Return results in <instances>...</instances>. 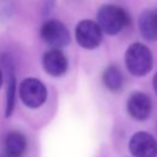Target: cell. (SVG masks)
<instances>
[{
	"label": "cell",
	"instance_id": "obj_1",
	"mask_svg": "<svg viewBox=\"0 0 157 157\" xmlns=\"http://www.w3.org/2000/svg\"><path fill=\"white\" fill-rule=\"evenodd\" d=\"M97 20L101 31L108 34L119 33L129 23L128 13L117 5H103L97 12Z\"/></svg>",
	"mask_w": 157,
	"mask_h": 157
},
{
	"label": "cell",
	"instance_id": "obj_2",
	"mask_svg": "<svg viewBox=\"0 0 157 157\" xmlns=\"http://www.w3.org/2000/svg\"><path fill=\"white\" fill-rule=\"evenodd\" d=\"M125 64L132 75L144 76L152 67V54L144 44L134 43L125 53Z\"/></svg>",
	"mask_w": 157,
	"mask_h": 157
},
{
	"label": "cell",
	"instance_id": "obj_3",
	"mask_svg": "<svg viewBox=\"0 0 157 157\" xmlns=\"http://www.w3.org/2000/svg\"><path fill=\"white\" fill-rule=\"evenodd\" d=\"M20 97L27 107L38 108L47 99V88L39 80L28 77L20 85Z\"/></svg>",
	"mask_w": 157,
	"mask_h": 157
},
{
	"label": "cell",
	"instance_id": "obj_4",
	"mask_svg": "<svg viewBox=\"0 0 157 157\" xmlns=\"http://www.w3.org/2000/svg\"><path fill=\"white\" fill-rule=\"evenodd\" d=\"M40 36L47 44L53 47V49L63 48L70 42L67 28L56 20H49L44 22L40 28Z\"/></svg>",
	"mask_w": 157,
	"mask_h": 157
},
{
	"label": "cell",
	"instance_id": "obj_5",
	"mask_svg": "<svg viewBox=\"0 0 157 157\" xmlns=\"http://www.w3.org/2000/svg\"><path fill=\"white\" fill-rule=\"evenodd\" d=\"M75 37L77 43L87 49L98 47L102 40V31L99 26L91 20L81 21L75 29Z\"/></svg>",
	"mask_w": 157,
	"mask_h": 157
},
{
	"label": "cell",
	"instance_id": "obj_6",
	"mask_svg": "<svg viewBox=\"0 0 157 157\" xmlns=\"http://www.w3.org/2000/svg\"><path fill=\"white\" fill-rule=\"evenodd\" d=\"M134 157H157V142L152 135L145 131L135 132L129 142Z\"/></svg>",
	"mask_w": 157,
	"mask_h": 157
},
{
	"label": "cell",
	"instance_id": "obj_7",
	"mask_svg": "<svg viewBox=\"0 0 157 157\" xmlns=\"http://www.w3.org/2000/svg\"><path fill=\"white\" fill-rule=\"evenodd\" d=\"M129 114L136 120H145L148 118L152 104L148 96L142 92H135L130 96L128 104H126Z\"/></svg>",
	"mask_w": 157,
	"mask_h": 157
},
{
	"label": "cell",
	"instance_id": "obj_8",
	"mask_svg": "<svg viewBox=\"0 0 157 157\" xmlns=\"http://www.w3.org/2000/svg\"><path fill=\"white\" fill-rule=\"evenodd\" d=\"M43 67L52 76H61L67 70V60L59 49H50L43 55Z\"/></svg>",
	"mask_w": 157,
	"mask_h": 157
},
{
	"label": "cell",
	"instance_id": "obj_9",
	"mask_svg": "<svg viewBox=\"0 0 157 157\" xmlns=\"http://www.w3.org/2000/svg\"><path fill=\"white\" fill-rule=\"evenodd\" d=\"M139 27L141 34L146 39H157V9L146 10L145 12H142L139 20Z\"/></svg>",
	"mask_w": 157,
	"mask_h": 157
},
{
	"label": "cell",
	"instance_id": "obj_10",
	"mask_svg": "<svg viewBox=\"0 0 157 157\" xmlns=\"http://www.w3.org/2000/svg\"><path fill=\"white\" fill-rule=\"evenodd\" d=\"M26 147H27L26 137L18 131H12L5 139L4 153L13 157H21L26 151Z\"/></svg>",
	"mask_w": 157,
	"mask_h": 157
},
{
	"label": "cell",
	"instance_id": "obj_11",
	"mask_svg": "<svg viewBox=\"0 0 157 157\" xmlns=\"http://www.w3.org/2000/svg\"><path fill=\"white\" fill-rule=\"evenodd\" d=\"M103 82L108 90H110L113 92L120 91L124 85V77H123V74L119 70V67L114 66V65L108 66L103 72Z\"/></svg>",
	"mask_w": 157,
	"mask_h": 157
},
{
	"label": "cell",
	"instance_id": "obj_12",
	"mask_svg": "<svg viewBox=\"0 0 157 157\" xmlns=\"http://www.w3.org/2000/svg\"><path fill=\"white\" fill-rule=\"evenodd\" d=\"M15 91H16V81L15 76L10 74L9 77V88H7V99H6V117L11 115L15 107Z\"/></svg>",
	"mask_w": 157,
	"mask_h": 157
},
{
	"label": "cell",
	"instance_id": "obj_13",
	"mask_svg": "<svg viewBox=\"0 0 157 157\" xmlns=\"http://www.w3.org/2000/svg\"><path fill=\"white\" fill-rule=\"evenodd\" d=\"M153 88H155V91H156V93H157V72H156L155 76H153Z\"/></svg>",
	"mask_w": 157,
	"mask_h": 157
},
{
	"label": "cell",
	"instance_id": "obj_14",
	"mask_svg": "<svg viewBox=\"0 0 157 157\" xmlns=\"http://www.w3.org/2000/svg\"><path fill=\"white\" fill-rule=\"evenodd\" d=\"M2 85V74H1V70H0V87Z\"/></svg>",
	"mask_w": 157,
	"mask_h": 157
},
{
	"label": "cell",
	"instance_id": "obj_15",
	"mask_svg": "<svg viewBox=\"0 0 157 157\" xmlns=\"http://www.w3.org/2000/svg\"><path fill=\"white\" fill-rule=\"evenodd\" d=\"M1 157H13V156H9V155H6V153H2Z\"/></svg>",
	"mask_w": 157,
	"mask_h": 157
}]
</instances>
